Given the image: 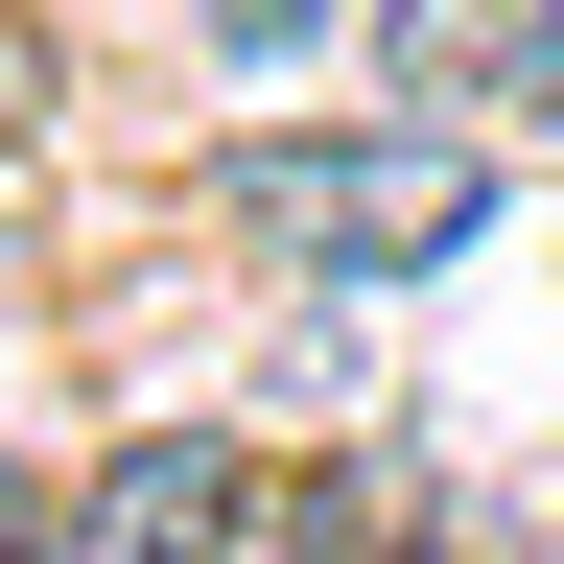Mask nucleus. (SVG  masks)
Here are the masks:
<instances>
[{
  "mask_svg": "<svg viewBox=\"0 0 564 564\" xmlns=\"http://www.w3.org/2000/svg\"><path fill=\"white\" fill-rule=\"evenodd\" d=\"M329 24V0H212V47H306Z\"/></svg>",
  "mask_w": 564,
  "mask_h": 564,
  "instance_id": "423d86ee",
  "label": "nucleus"
},
{
  "mask_svg": "<svg viewBox=\"0 0 564 564\" xmlns=\"http://www.w3.org/2000/svg\"><path fill=\"white\" fill-rule=\"evenodd\" d=\"M188 236L306 282V306L329 282H447L494 236V141H447V118H259V141L188 165Z\"/></svg>",
  "mask_w": 564,
  "mask_h": 564,
  "instance_id": "f257e3e1",
  "label": "nucleus"
},
{
  "mask_svg": "<svg viewBox=\"0 0 564 564\" xmlns=\"http://www.w3.org/2000/svg\"><path fill=\"white\" fill-rule=\"evenodd\" d=\"M0 564H70V470H24V447H0Z\"/></svg>",
  "mask_w": 564,
  "mask_h": 564,
  "instance_id": "20e7f679",
  "label": "nucleus"
},
{
  "mask_svg": "<svg viewBox=\"0 0 564 564\" xmlns=\"http://www.w3.org/2000/svg\"><path fill=\"white\" fill-rule=\"evenodd\" d=\"M24 118H47V24L0 0V141H24Z\"/></svg>",
  "mask_w": 564,
  "mask_h": 564,
  "instance_id": "39448f33",
  "label": "nucleus"
},
{
  "mask_svg": "<svg viewBox=\"0 0 564 564\" xmlns=\"http://www.w3.org/2000/svg\"><path fill=\"white\" fill-rule=\"evenodd\" d=\"M236 541H259V470L212 423H141V447L70 470V564H236Z\"/></svg>",
  "mask_w": 564,
  "mask_h": 564,
  "instance_id": "f03ea898",
  "label": "nucleus"
},
{
  "mask_svg": "<svg viewBox=\"0 0 564 564\" xmlns=\"http://www.w3.org/2000/svg\"><path fill=\"white\" fill-rule=\"evenodd\" d=\"M259 541H282V564H494V541L447 518V470H423V447H352V470H282V494H259Z\"/></svg>",
  "mask_w": 564,
  "mask_h": 564,
  "instance_id": "7ed1b4c3",
  "label": "nucleus"
}]
</instances>
